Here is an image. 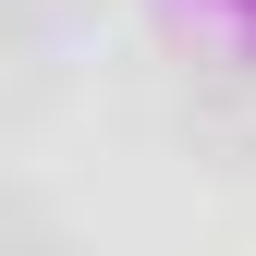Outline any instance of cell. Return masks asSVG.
<instances>
[{
	"label": "cell",
	"instance_id": "obj_1",
	"mask_svg": "<svg viewBox=\"0 0 256 256\" xmlns=\"http://www.w3.org/2000/svg\"><path fill=\"white\" fill-rule=\"evenodd\" d=\"M0 232H49V208H24V196H0Z\"/></svg>",
	"mask_w": 256,
	"mask_h": 256
}]
</instances>
